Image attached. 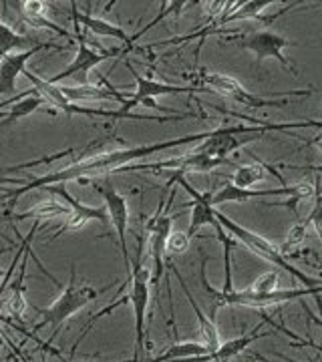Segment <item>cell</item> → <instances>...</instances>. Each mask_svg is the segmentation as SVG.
<instances>
[{"label": "cell", "mask_w": 322, "mask_h": 362, "mask_svg": "<svg viewBox=\"0 0 322 362\" xmlns=\"http://www.w3.org/2000/svg\"><path fill=\"white\" fill-rule=\"evenodd\" d=\"M209 135V131L204 133H192V135H183V137H173L168 141H157V143H143V145H133V147H123V149H111V151H101V153H95L89 159H79L71 165H64V168L57 169L52 173L47 175H40L35 180L26 181V183H16L21 187L6 192V214H11V209L16 204L18 197H23L33 189H42V187H49V185H63L67 181H81L91 175H105V173H115L117 169L131 165V161L135 159H142V157L154 156V153H161V151H169L173 147H185V145H197L202 143Z\"/></svg>", "instance_id": "obj_1"}, {"label": "cell", "mask_w": 322, "mask_h": 362, "mask_svg": "<svg viewBox=\"0 0 322 362\" xmlns=\"http://www.w3.org/2000/svg\"><path fill=\"white\" fill-rule=\"evenodd\" d=\"M206 256H202V286L206 290L209 298L214 300V308H212V320H214V314L218 312L222 306H244V308H270V306H280L286 302H302L304 306V298L309 296H318L321 294V286H314V288H290V290H274L270 294H254L250 292L248 288L246 290H228V292H222L216 290L207 284L206 280Z\"/></svg>", "instance_id": "obj_2"}, {"label": "cell", "mask_w": 322, "mask_h": 362, "mask_svg": "<svg viewBox=\"0 0 322 362\" xmlns=\"http://www.w3.org/2000/svg\"><path fill=\"white\" fill-rule=\"evenodd\" d=\"M109 288H111V286L101 288V290H97V288H93V286L89 284L77 286V268H75V264H73V266H71V280H69L67 288H63V294L57 298L49 308H37V312L42 316V320L35 326L33 334H35L37 330H40V328H45V326H51L52 332L51 337H49V342H47V344H51L52 340L57 338V334L61 332V326H63L71 316H75V314H77L79 310H83L87 304L95 302V300L101 296L105 290H109Z\"/></svg>", "instance_id": "obj_3"}, {"label": "cell", "mask_w": 322, "mask_h": 362, "mask_svg": "<svg viewBox=\"0 0 322 362\" xmlns=\"http://www.w3.org/2000/svg\"><path fill=\"white\" fill-rule=\"evenodd\" d=\"M129 69V73H133V78H135V90L127 95V99L121 103V109L119 115L121 119H133V121H155V123H163V121H181V119H188V117H195L193 113H180V115H135L131 113L133 107H151V109H159L161 105L155 103L157 97H166V95H181V93H192L193 89L190 87H181V85H171V83H161V81H155V78L143 77L135 71V66L131 63H125Z\"/></svg>", "instance_id": "obj_4"}, {"label": "cell", "mask_w": 322, "mask_h": 362, "mask_svg": "<svg viewBox=\"0 0 322 362\" xmlns=\"http://www.w3.org/2000/svg\"><path fill=\"white\" fill-rule=\"evenodd\" d=\"M214 216H216V221L219 223V228L228 233L230 238H234L236 242H240L246 250H250L254 256L266 259V262H270V264H274V266H278V268L286 270L290 276L298 278V280L306 286V288L321 286V278H312V276L304 274L302 270H298L297 266H290V262L280 254L278 246H274L270 240H266L264 235H260V233L252 232V230H248V228H244V226L236 223L232 218H228L226 214H222V211H218V209L214 211Z\"/></svg>", "instance_id": "obj_5"}, {"label": "cell", "mask_w": 322, "mask_h": 362, "mask_svg": "<svg viewBox=\"0 0 322 362\" xmlns=\"http://www.w3.org/2000/svg\"><path fill=\"white\" fill-rule=\"evenodd\" d=\"M131 282V290L127 294V302L135 316V352L131 362H139L145 350V318H147V306L151 296V272L143 266V235L139 238V252L137 258L131 264V272L127 276V284Z\"/></svg>", "instance_id": "obj_6"}, {"label": "cell", "mask_w": 322, "mask_h": 362, "mask_svg": "<svg viewBox=\"0 0 322 362\" xmlns=\"http://www.w3.org/2000/svg\"><path fill=\"white\" fill-rule=\"evenodd\" d=\"M200 83L207 87L206 90H216L224 97H230L232 101L240 103L248 109H262V107H284L290 103V97L284 99H270V97H260L248 90L238 81V78L224 75V73H214V71H202L200 73Z\"/></svg>", "instance_id": "obj_7"}, {"label": "cell", "mask_w": 322, "mask_h": 362, "mask_svg": "<svg viewBox=\"0 0 322 362\" xmlns=\"http://www.w3.org/2000/svg\"><path fill=\"white\" fill-rule=\"evenodd\" d=\"M238 45L244 47L246 51L252 52L258 59V63L264 61V59H276L284 69H288L290 73L298 75L297 66L282 54L286 47H297L294 40H288L286 37L278 35V33H272V30H254V33L242 35L238 39Z\"/></svg>", "instance_id": "obj_8"}, {"label": "cell", "mask_w": 322, "mask_h": 362, "mask_svg": "<svg viewBox=\"0 0 322 362\" xmlns=\"http://www.w3.org/2000/svg\"><path fill=\"white\" fill-rule=\"evenodd\" d=\"M45 192H49V194L57 195L61 202H64L67 206L71 207V216L64 220V223L57 230V233L49 238L47 242H52V240H57L59 235H63L64 232H75V230H81V228H85L91 220H97L101 221L103 226H107V209L105 207H91L87 204H81L79 199H75L73 195L69 194L67 189H64V185H49V187H42Z\"/></svg>", "instance_id": "obj_9"}, {"label": "cell", "mask_w": 322, "mask_h": 362, "mask_svg": "<svg viewBox=\"0 0 322 362\" xmlns=\"http://www.w3.org/2000/svg\"><path fill=\"white\" fill-rule=\"evenodd\" d=\"M95 189L103 195L105 209H107V218L115 228L117 238H119V247H121V256L125 264V272H131V259H129V247H127V228H129V206L127 199L117 192L111 183H101L95 185Z\"/></svg>", "instance_id": "obj_10"}, {"label": "cell", "mask_w": 322, "mask_h": 362, "mask_svg": "<svg viewBox=\"0 0 322 362\" xmlns=\"http://www.w3.org/2000/svg\"><path fill=\"white\" fill-rule=\"evenodd\" d=\"M173 183H180L181 187L192 195L193 199V202L188 204V206L192 207V216H190L192 220H190V226H188L185 233H188L190 238H193L204 226H214V228H218V221H216V216H214L216 207H212V194H207V192L206 194L197 192L183 173H176V175L169 180L168 185H173Z\"/></svg>", "instance_id": "obj_11"}, {"label": "cell", "mask_w": 322, "mask_h": 362, "mask_svg": "<svg viewBox=\"0 0 322 362\" xmlns=\"http://www.w3.org/2000/svg\"><path fill=\"white\" fill-rule=\"evenodd\" d=\"M75 39H77V45H79V51L75 54V59L71 61V65L64 66L61 73H57V75H52L49 78V83L52 85H57V83H61L64 78H71V77H85L87 73H89L91 69H95V66L99 65V63H103L107 61L111 54H117L119 51H95V49H91L89 45H87V39L81 35V30H79V26H75Z\"/></svg>", "instance_id": "obj_12"}, {"label": "cell", "mask_w": 322, "mask_h": 362, "mask_svg": "<svg viewBox=\"0 0 322 362\" xmlns=\"http://www.w3.org/2000/svg\"><path fill=\"white\" fill-rule=\"evenodd\" d=\"M47 49H54V51H64V47L52 45V42H39L33 49L26 51L13 52L6 59L0 61V95H13L16 90V78L23 75L28 59H33L39 51H47Z\"/></svg>", "instance_id": "obj_13"}, {"label": "cell", "mask_w": 322, "mask_h": 362, "mask_svg": "<svg viewBox=\"0 0 322 362\" xmlns=\"http://www.w3.org/2000/svg\"><path fill=\"white\" fill-rule=\"evenodd\" d=\"M274 330H266V332H252V334H242L240 338H232L228 342H219V346L212 352H207L204 356H192L180 362H230L236 356H240L248 346H252L254 342H258L260 338L272 337Z\"/></svg>", "instance_id": "obj_14"}, {"label": "cell", "mask_w": 322, "mask_h": 362, "mask_svg": "<svg viewBox=\"0 0 322 362\" xmlns=\"http://www.w3.org/2000/svg\"><path fill=\"white\" fill-rule=\"evenodd\" d=\"M63 97L67 101L75 103V101H117V103H123L127 99L129 93H123L117 87H111L109 83L105 87H99V85H63L59 87Z\"/></svg>", "instance_id": "obj_15"}, {"label": "cell", "mask_w": 322, "mask_h": 362, "mask_svg": "<svg viewBox=\"0 0 322 362\" xmlns=\"http://www.w3.org/2000/svg\"><path fill=\"white\" fill-rule=\"evenodd\" d=\"M71 16H73V25L75 26H85L87 30H91L93 35H97V37H111V39L121 40L123 45H125V49L121 52L127 51V45H129V35L125 33V28L121 25H113V23H109V21H105V18H99V16H93L89 13H81L77 8V2H71Z\"/></svg>", "instance_id": "obj_16"}, {"label": "cell", "mask_w": 322, "mask_h": 362, "mask_svg": "<svg viewBox=\"0 0 322 362\" xmlns=\"http://www.w3.org/2000/svg\"><path fill=\"white\" fill-rule=\"evenodd\" d=\"M13 6H18L16 11L21 13L23 16V21H25L26 25L30 26H37V28H51L52 33H57L59 37H64L67 40H71L73 42V35L71 33H67L64 28H61L59 25H54L51 18L45 14V2H40V0H25V2H11Z\"/></svg>", "instance_id": "obj_17"}, {"label": "cell", "mask_w": 322, "mask_h": 362, "mask_svg": "<svg viewBox=\"0 0 322 362\" xmlns=\"http://www.w3.org/2000/svg\"><path fill=\"white\" fill-rule=\"evenodd\" d=\"M171 272L178 276V280H180V286L181 290L185 292V296H188V302H190V306L193 308V312H195V316H197V324H200V332H202V337H204V344H206L207 349H209V352L212 350H216L219 346V332H218V326H216V322L207 316L206 312L200 308V304L193 300L192 292H190V288H188V284H185V280L181 278V274L178 272V268H173L171 266Z\"/></svg>", "instance_id": "obj_18"}, {"label": "cell", "mask_w": 322, "mask_h": 362, "mask_svg": "<svg viewBox=\"0 0 322 362\" xmlns=\"http://www.w3.org/2000/svg\"><path fill=\"white\" fill-rule=\"evenodd\" d=\"M8 105H13V109L4 115V121L0 123V127H6V125H13L14 121H18V119H23V117L33 115L35 111H39L40 105H45V101L37 97V95H16L13 97L11 101H6V103H0V109H4V107H8Z\"/></svg>", "instance_id": "obj_19"}, {"label": "cell", "mask_w": 322, "mask_h": 362, "mask_svg": "<svg viewBox=\"0 0 322 362\" xmlns=\"http://www.w3.org/2000/svg\"><path fill=\"white\" fill-rule=\"evenodd\" d=\"M28 216H33L35 220H52V218H61L67 220L71 216V207L67 206L61 199H51V202H40L39 206H35L33 209H28L25 214H18L14 216L16 220H26Z\"/></svg>", "instance_id": "obj_20"}, {"label": "cell", "mask_w": 322, "mask_h": 362, "mask_svg": "<svg viewBox=\"0 0 322 362\" xmlns=\"http://www.w3.org/2000/svg\"><path fill=\"white\" fill-rule=\"evenodd\" d=\"M37 45H39L37 40H33L30 37H25V35H18V33L13 30L6 23L0 21V61L6 59L8 54H13V52L18 51L21 47L33 49V47H37Z\"/></svg>", "instance_id": "obj_21"}, {"label": "cell", "mask_w": 322, "mask_h": 362, "mask_svg": "<svg viewBox=\"0 0 322 362\" xmlns=\"http://www.w3.org/2000/svg\"><path fill=\"white\" fill-rule=\"evenodd\" d=\"M209 349L206 344L200 342H180V344H171L168 350H163L159 356H155L151 362H180L192 356H204L207 354Z\"/></svg>", "instance_id": "obj_22"}, {"label": "cell", "mask_w": 322, "mask_h": 362, "mask_svg": "<svg viewBox=\"0 0 322 362\" xmlns=\"http://www.w3.org/2000/svg\"><path fill=\"white\" fill-rule=\"evenodd\" d=\"M266 177V165L262 161H252V163H244V165H238L234 171L232 181L236 187H252L256 185L258 181H264Z\"/></svg>", "instance_id": "obj_23"}, {"label": "cell", "mask_w": 322, "mask_h": 362, "mask_svg": "<svg viewBox=\"0 0 322 362\" xmlns=\"http://www.w3.org/2000/svg\"><path fill=\"white\" fill-rule=\"evenodd\" d=\"M309 226L310 221L309 218L304 221H297L292 228H290V232H288V235H286V240L282 242V246H278V250H280V254H288V252H292L294 247L302 246L304 244V240H306V235H309Z\"/></svg>", "instance_id": "obj_24"}, {"label": "cell", "mask_w": 322, "mask_h": 362, "mask_svg": "<svg viewBox=\"0 0 322 362\" xmlns=\"http://www.w3.org/2000/svg\"><path fill=\"white\" fill-rule=\"evenodd\" d=\"M190 244H192V238L185 232H176L171 230L166 240V256L169 259L176 258V256H181L190 250Z\"/></svg>", "instance_id": "obj_25"}, {"label": "cell", "mask_w": 322, "mask_h": 362, "mask_svg": "<svg viewBox=\"0 0 322 362\" xmlns=\"http://www.w3.org/2000/svg\"><path fill=\"white\" fill-rule=\"evenodd\" d=\"M278 282H280V272H264V274H260L256 280L252 282V286L248 290L254 292V294H270L274 290H278Z\"/></svg>", "instance_id": "obj_26"}, {"label": "cell", "mask_w": 322, "mask_h": 362, "mask_svg": "<svg viewBox=\"0 0 322 362\" xmlns=\"http://www.w3.org/2000/svg\"><path fill=\"white\" fill-rule=\"evenodd\" d=\"M2 278H4V272L0 270V284H2Z\"/></svg>", "instance_id": "obj_27"}, {"label": "cell", "mask_w": 322, "mask_h": 362, "mask_svg": "<svg viewBox=\"0 0 322 362\" xmlns=\"http://www.w3.org/2000/svg\"><path fill=\"white\" fill-rule=\"evenodd\" d=\"M23 362H28V361H26V358H23Z\"/></svg>", "instance_id": "obj_28"}, {"label": "cell", "mask_w": 322, "mask_h": 362, "mask_svg": "<svg viewBox=\"0 0 322 362\" xmlns=\"http://www.w3.org/2000/svg\"><path fill=\"white\" fill-rule=\"evenodd\" d=\"M121 362H131V361H121Z\"/></svg>", "instance_id": "obj_29"}]
</instances>
